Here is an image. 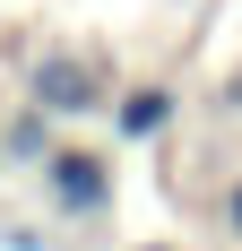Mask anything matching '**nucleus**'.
Segmentation results:
<instances>
[{"instance_id": "5", "label": "nucleus", "mask_w": 242, "mask_h": 251, "mask_svg": "<svg viewBox=\"0 0 242 251\" xmlns=\"http://www.w3.org/2000/svg\"><path fill=\"white\" fill-rule=\"evenodd\" d=\"M217 226L242 243V182H225V200H217Z\"/></svg>"}, {"instance_id": "4", "label": "nucleus", "mask_w": 242, "mask_h": 251, "mask_svg": "<svg viewBox=\"0 0 242 251\" xmlns=\"http://www.w3.org/2000/svg\"><path fill=\"white\" fill-rule=\"evenodd\" d=\"M52 148H61V139H52V113H44V104H26L18 122H9V139H0V156H9V165H44Z\"/></svg>"}, {"instance_id": "2", "label": "nucleus", "mask_w": 242, "mask_h": 251, "mask_svg": "<svg viewBox=\"0 0 242 251\" xmlns=\"http://www.w3.org/2000/svg\"><path fill=\"white\" fill-rule=\"evenodd\" d=\"M173 122H182V87H165V78H147V87H121V96H113V139H130V148L165 139Z\"/></svg>"}, {"instance_id": "3", "label": "nucleus", "mask_w": 242, "mask_h": 251, "mask_svg": "<svg viewBox=\"0 0 242 251\" xmlns=\"http://www.w3.org/2000/svg\"><path fill=\"white\" fill-rule=\"evenodd\" d=\"M35 104H44V113H61V122H78V113H104V87L78 70L70 52H52L44 70H35Z\"/></svg>"}, {"instance_id": "1", "label": "nucleus", "mask_w": 242, "mask_h": 251, "mask_svg": "<svg viewBox=\"0 0 242 251\" xmlns=\"http://www.w3.org/2000/svg\"><path fill=\"white\" fill-rule=\"evenodd\" d=\"M44 191H52V208L70 226H96V217H113V156L104 148H52L44 156Z\"/></svg>"}, {"instance_id": "7", "label": "nucleus", "mask_w": 242, "mask_h": 251, "mask_svg": "<svg viewBox=\"0 0 242 251\" xmlns=\"http://www.w3.org/2000/svg\"><path fill=\"white\" fill-rule=\"evenodd\" d=\"M0 165H9V156H0Z\"/></svg>"}, {"instance_id": "6", "label": "nucleus", "mask_w": 242, "mask_h": 251, "mask_svg": "<svg viewBox=\"0 0 242 251\" xmlns=\"http://www.w3.org/2000/svg\"><path fill=\"white\" fill-rule=\"evenodd\" d=\"M147 251H182V243H147Z\"/></svg>"}]
</instances>
